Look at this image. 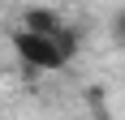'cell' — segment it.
Wrapping results in <instances>:
<instances>
[{
  "label": "cell",
  "instance_id": "obj_1",
  "mask_svg": "<svg viewBox=\"0 0 125 120\" xmlns=\"http://www.w3.org/2000/svg\"><path fill=\"white\" fill-rule=\"evenodd\" d=\"M73 43H78L73 30H61V34H43V30H30V26L13 30V51L22 56V64L43 69V73L65 69V60L73 56Z\"/></svg>",
  "mask_w": 125,
  "mask_h": 120
},
{
  "label": "cell",
  "instance_id": "obj_2",
  "mask_svg": "<svg viewBox=\"0 0 125 120\" xmlns=\"http://www.w3.org/2000/svg\"><path fill=\"white\" fill-rule=\"evenodd\" d=\"M116 39H121V43H125V9L116 13Z\"/></svg>",
  "mask_w": 125,
  "mask_h": 120
},
{
  "label": "cell",
  "instance_id": "obj_3",
  "mask_svg": "<svg viewBox=\"0 0 125 120\" xmlns=\"http://www.w3.org/2000/svg\"><path fill=\"white\" fill-rule=\"evenodd\" d=\"M95 120H112V116H108V111H99V116H95Z\"/></svg>",
  "mask_w": 125,
  "mask_h": 120
}]
</instances>
